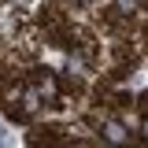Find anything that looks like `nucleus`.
<instances>
[{"label":"nucleus","mask_w":148,"mask_h":148,"mask_svg":"<svg viewBox=\"0 0 148 148\" xmlns=\"http://www.w3.org/2000/svg\"><path fill=\"white\" fill-rule=\"evenodd\" d=\"M104 137H108L115 148H126V145H130V133H126L122 122H104Z\"/></svg>","instance_id":"f257e3e1"},{"label":"nucleus","mask_w":148,"mask_h":148,"mask_svg":"<svg viewBox=\"0 0 148 148\" xmlns=\"http://www.w3.org/2000/svg\"><path fill=\"white\" fill-rule=\"evenodd\" d=\"M137 4H141V0H119V8H122V11H133Z\"/></svg>","instance_id":"f03ea898"},{"label":"nucleus","mask_w":148,"mask_h":148,"mask_svg":"<svg viewBox=\"0 0 148 148\" xmlns=\"http://www.w3.org/2000/svg\"><path fill=\"white\" fill-rule=\"evenodd\" d=\"M0 148H8V130H4V122H0Z\"/></svg>","instance_id":"7ed1b4c3"},{"label":"nucleus","mask_w":148,"mask_h":148,"mask_svg":"<svg viewBox=\"0 0 148 148\" xmlns=\"http://www.w3.org/2000/svg\"><path fill=\"white\" fill-rule=\"evenodd\" d=\"M145 137H148V122H145Z\"/></svg>","instance_id":"20e7f679"}]
</instances>
